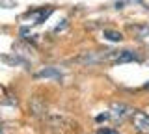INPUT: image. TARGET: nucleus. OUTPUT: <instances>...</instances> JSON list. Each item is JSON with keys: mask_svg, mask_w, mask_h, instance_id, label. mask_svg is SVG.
I'll use <instances>...</instances> for the list:
<instances>
[{"mask_svg": "<svg viewBox=\"0 0 149 134\" xmlns=\"http://www.w3.org/2000/svg\"><path fill=\"white\" fill-rule=\"evenodd\" d=\"M134 114V110L130 108V106L127 104H123V103H116V104H112L110 106V110H108V119L112 117L114 121H125V119L129 117V115H132Z\"/></svg>", "mask_w": 149, "mask_h": 134, "instance_id": "1", "label": "nucleus"}, {"mask_svg": "<svg viewBox=\"0 0 149 134\" xmlns=\"http://www.w3.org/2000/svg\"><path fill=\"white\" fill-rule=\"evenodd\" d=\"M132 125L138 134H147L149 132V115L146 112H136L132 114Z\"/></svg>", "mask_w": 149, "mask_h": 134, "instance_id": "2", "label": "nucleus"}, {"mask_svg": "<svg viewBox=\"0 0 149 134\" xmlns=\"http://www.w3.org/2000/svg\"><path fill=\"white\" fill-rule=\"evenodd\" d=\"M112 60L118 63H125V62H134L136 60V54L130 52V50H121L118 54H112Z\"/></svg>", "mask_w": 149, "mask_h": 134, "instance_id": "3", "label": "nucleus"}, {"mask_svg": "<svg viewBox=\"0 0 149 134\" xmlns=\"http://www.w3.org/2000/svg\"><path fill=\"white\" fill-rule=\"evenodd\" d=\"M104 37L110 39V41H121L123 35H121L119 32H114V30H104Z\"/></svg>", "mask_w": 149, "mask_h": 134, "instance_id": "4", "label": "nucleus"}, {"mask_svg": "<svg viewBox=\"0 0 149 134\" xmlns=\"http://www.w3.org/2000/svg\"><path fill=\"white\" fill-rule=\"evenodd\" d=\"M37 76H56V78H58L60 76V73L58 71H52V69H43V71H39V73H37Z\"/></svg>", "mask_w": 149, "mask_h": 134, "instance_id": "5", "label": "nucleus"}, {"mask_svg": "<svg viewBox=\"0 0 149 134\" xmlns=\"http://www.w3.org/2000/svg\"><path fill=\"white\" fill-rule=\"evenodd\" d=\"M97 134H118V132H116V131H112V128H101V131L97 132Z\"/></svg>", "mask_w": 149, "mask_h": 134, "instance_id": "6", "label": "nucleus"}, {"mask_svg": "<svg viewBox=\"0 0 149 134\" xmlns=\"http://www.w3.org/2000/svg\"><path fill=\"white\" fill-rule=\"evenodd\" d=\"M146 87H149V82H147V84H146Z\"/></svg>", "mask_w": 149, "mask_h": 134, "instance_id": "7", "label": "nucleus"}, {"mask_svg": "<svg viewBox=\"0 0 149 134\" xmlns=\"http://www.w3.org/2000/svg\"><path fill=\"white\" fill-rule=\"evenodd\" d=\"M0 134H2V131H0Z\"/></svg>", "mask_w": 149, "mask_h": 134, "instance_id": "8", "label": "nucleus"}]
</instances>
